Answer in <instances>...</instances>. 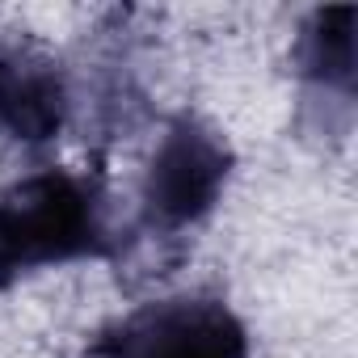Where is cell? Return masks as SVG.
Wrapping results in <instances>:
<instances>
[{
	"mask_svg": "<svg viewBox=\"0 0 358 358\" xmlns=\"http://www.w3.org/2000/svg\"><path fill=\"white\" fill-rule=\"evenodd\" d=\"M232 177V148L228 139L194 118V114H177L143 173V220L156 232H182L203 224L215 203L228 190Z\"/></svg>",
	"mask_w": 358,
	"mask_h": 358,
	"instance_id": "2",
	"label": "cell"
},
{
	"mask_svg": "<svg viewBox=\"0 0 358 358\" xmlns=\"http://www.w3.org/2000/svg\"><path fill=\"white\" fill-rule=\"evenodd\" d=\"M72 114L64 64L34 43L0 47V131L17 143H51Z\"/></svg>",
	"mask_w": 358,
	"mask_h": 358,
	"instance_id": "4",
	"label": "cell"
},
{
	"mask_svg": "<svg viewBox=\"0 0 358 358\" xmlns=\"http://www.w3.org/2000/svg\"><path fill=\"white\" fill-rule=\"evenodd\" d=\"M354 22H358V13H354L350 5L316 9V13L303 22L299 43H295V64H299L303 85H308L316 97L337 101L345 114H350V101H354V76H358Z\"/></svg>",
	"mask_w": 358,
	"mask_h": 358,
	"instance_id": "5",
	"label": "cell"
},
{
	"mask_svg": "<svg viewBox=\"0 0 358 358\" xmlns=\"http://www.w3.org/2000/svg\"><path fill=\"white\" fill-rule=\"evenodd\" d=\"M85 358H249V333L224 299H156L101 329Z\"/></svg>",
	"mask_w": 358,
	"mask_h": 358,
	"instance_id": "3",
	"label": "cell"
},
{
	"mask_svg": "<svg viewBox=\"0 0 358 358\" xmlns=\"http://www.w3.org/2000/svg\"><path fill=\"white\" fill-rule=\"evenodd\" d=\"M114 249L97 177L43 169L0 199V287L43 266L106 257Z\"/></svg>",
	"mask_w": 358,
	"mask_h": 358,
	"instance_id": "1",
	"label": "cell"
}]
</instances>
